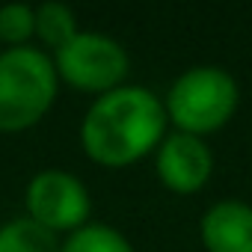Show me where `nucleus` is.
Masks as SVG:
<instances>
[{
  "label": "nucleus",
  "mask_w": 252,
  "mask_h": 252,
  "mask_svg": "<svg viewBox=\"0 0 252 252\" xmlns=\"http://www.w3.org/2000/svg\"><path fill=\"white\" fill-rule=\"evenodd\" d=\"M163 122L166 113L146 86H116L89 107L80 140L92 160L125 166L158 146Z\"/></svg>",
  "instance_id": "nucleus-1"
},
{
  "label": "nucleus",
  "mask_w": 252,
  "mask_h": 252,
  "mask_svg": "<svg viewBox=\"0 0 252 252\" xmlns=\"http://www.w3.org/2000/svg\"><path fill=\"white\" fill-rule=\"evenodd\" d=\"M57 95V68L36 48L0 54V131L36 125Z\"/></svg>",
  "instance_id": "nucleus-2"
},
{
  "label": "nucleus",
  "mask_w": 252,
  "mask_h": 252,
  "mask_svg": "<svg viewBox=\"0 0 252 252\" xmlns=\"http://www.w3.org/2000/svg\"><path fill=\"white\" fill-rule=\"evenodd\" d=\"M234 107H237V83L228 71L217 65H196L184 71L166 95L169 119L184 134L196 137L222 128L231 119Z\"/></svg>",
  "instance_id": "nucleus-3"
},
{
  "label": "nucleus",
  "mask_w": 252,
  "mask_h": 252,
  "mask_svg": "<svg viewBox=\"0 0 252 252\" xmlns=\"http://www.w3.org/2000/svg\"><path fill=\"white\" fill-rule=\"evenodd\" d=\"M54 68L77 89L110 92L128 71V54L110 36L77 33L68 45L57 51Z\"/></svg>",
  "instance_id": "nucleus-4"
},
{
  "label": "nucleus",
  "mask_w": 252,
  "mask_h": 252,
  "mask_svg": "<svg viewBox=\"0 0 252 252\" xmlns=\"http://www.w3.org/2000/svg\"><path fill=\"white\" fill-rule=\"evenodd\" d=\"M89 193L80 178L60 172V169H45L39 172L30 187H27V211L30 220L39 225L51 228L54 234L60 228H83L89 217Z\"/></svg>",
  "instance_id": "nucleus-5"
},
{
  "label": "nucleus",
  "mask_w": 252,
  "mask_h": 252,
  "mask_svg": "<svg viewBox=\"0 0 252 252\" xmlns=\"http://www.w3.org/2000/svg\"><path fill=\"white\" fill-rule=\"evenodd\" d=\"M211 149L196 134H172L158 152V172L175 193H196L211 178Z\"/></svg>",
  "instance_id": "nucleus-6"
},
{
  "label": "nucleus",
  "mask_w": 252,
  "mask_h": 252,
  "mask_svg": "<svg viewBox=\"0 0 252 252\" xmlns=\"http://www.w3.org/2000/svg\"><path fill=\"white\" fill-rule=\"evenodd\" d=\"M202 243L208 252H252V205L217 202L202 220Z\"/></svg>",
  "instance_id": "nucleus-7"
},
{
  "label": "nucleus",
  "mask_w": 252,
  "mask_h": 252,
  "mask_svg": "<svg viewBox=\"0 0 252 252\" xmlns=\"http://www.w3.org/2000/svg\"><path fill=\"white\" fill-rule=\"evenodd\" d=\"M0 252H63V246L51 228L24 217L0 228Z\"/></svg>",
  "instance_id": "nucleus-8"
},
{
  "label": "nucleus",
  "mask_w": 252,
  "mask_h": 252,
  "mask_svg": "<svg viewBox=\"0 0 252 252\" xmlns=\"http://www.w3.org/2000/svg\"><path fill=\"white\" fill-rule=\"evenodd\" d=\"M36 33L45 45H51L54 51H60L63 45H68L74 36H77V21H74V12L65 6V3H42L36 9Z\"/></svg>",
  "instance_id": "nucleus-9"
},
{
  "label": "nucleus",
  "mask_w": 252,
  "mask_h": 252,
  "mask_svg": "<svg viewBox=\"0 0 252 252\" xmlns=\"http://www.w3.org/2000/svg\"><path fill=\"white\" fill-rule=\"evenodd\" d=\"M63 252H134V246L110 225H83L65 240Z\"/></svg>",
  "instance_id": "nucleus-10"
},
{
  "label": "nucleus",
  "mask_w": 252,
  "mask_h": 252,
  "mask_svg": "<svg viewBox=\"0 0 252 252\" xmlns=\"http://www.w3.org/2000/svg\"><path fill=\"white\" fill-rule=\"evenodd\" d=\"M36 33V9L27 3H6L0 9V42L21 48Z\"/></svg>",
  "instance_id": "nucleus-11"
}]
</instances>
